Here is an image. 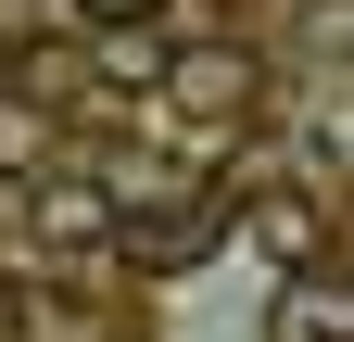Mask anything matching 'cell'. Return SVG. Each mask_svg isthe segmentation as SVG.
Returning <instances> with one entry per match:
<instances>
[{"instance_id":"6da1fadb","label":"cell","mask_w":354,"mask_h":342,"mask_svg":"<svg viewBox=\"0 0 354 342\" xmlns=\"http://www.w3.org/2000/svg\"><path fill=\"white\" fill-rule=\"evenodd\" d=\"M152 102L190 127V140H241V127L266 114V64L253 51H165L152 64Z\"/></svg>"},{"instance_id":"7a4b0ae2","label":"cell","mask_w":354,"mask_h":342,"mask_svg":"<svg viewBox=\"0 0 354 342\" xmlns=\"http://www.w3.org/2000/svg\"><path fill=\"white\" fill-rule=\"evenodd\" d=\"M215 241H228V203H215V190H165V203H127V190H114V241H102V253L177 279V267H203Z\"/></svg>"},{"instance_id":"3957f363","label":"cell","mask_w":354,"mask_h":342,"mask_svg":"<svg viewBox=\"0 0 354 342\" xmlns=\"http://www.w3.org/2000/svg\"><path fill=\"white\" fill-rule=\"evenodd\" d=\"M26 241L51 253V267H88V253L114 241V178H88V165L51 152V165L26 178Z\"/></svg>"},{"instance_id":"277c9868","label":"cell","mask_w":354,"mask_h":342,"mask_svg":"<svg viewBox=\"0 0 354 342\" xmlns=\"http://www.w3.org/2000/svg\"><path fill=\"white\" fill-rule=\"evenodd\" d=\"M228 228H253V253H279V279L291 267H329V203L317 190H253V203H228Z\"/></svg>"},{"instance_id":"5b68a950","label":"cell","mask_w":354,"mask_h":342,"mask_svg":"<svg viewBox=\"0 0 354 342\" xmlns=\"http://www.w3.org/2000/svg\"><path fill=\"white\" fill-rule=\"evenodd\" d=\"M266 342H354L342 253H329V267H291V279H279V305H266Z\"/></svg>"},{"instance_id":"8992f818","label":"cell","mask_w":354,"mask_h":342,"mask_svg":"<svg viewBox=\"0 0 354 342\" xmlns=\"http://www.w3.org/2000/svg\"><path fill=\"white\" fill-rule=\"evenodd\" d=\"M51 152H64V127L38 114V102H13V76H0V178H38Z\"/></svg>"},{"instance_id":"52a82bcc","label":"cell","mask_w":354,"mask_h":342,"mask_svg":"<svg viewBox=\"0 0 354 342\" xmlns=\"http://www.w3.org/2000/svg\"><path fill=\"white\" fill-rule=\"evenodd\" d=\"M88 64H102L114 89H152V64H165V51H152L140 26H102V51H88Z\"/></svg>"},{"instance_id":"ba28073f","label":"cell","mask_w":354,"mask_h":342,"mask_svg":"<svg viewBox=\"0 0 354 342\" xmlns=\"http://www.w3.org/2000/svg\"><path fill=\"white\" fill-rule=\"evenodd\" d=\"M76 13H88V26H152L165 0H76Z\"/></svg>"},{"instance_id":"9c48e42d","label":"cell","mask_w":354,"mask_h":342,"mask_svg":"<svg viewBox=\"0 0 354 342\" xmlns=\"http://www.w3.org/2000/svg\"><path fill=\"white\" fill-rule=\"evenodd\" d=\"M0 342H26V291H13V267H0Z\"/></svg>"},{"instance_id":"30bf717a","label":"cell","mask_w":354,"mask_h":342,"mask_svg":"<svg viewBox=\"0 0 354 342\" xmlns=\"http://www.w3.org/2000/svg\"><path fill=\"white\" fill-rule=\"evenodd\" d=\"M0 76H13V51H0Z\"/></svg>"}]
</instances>
